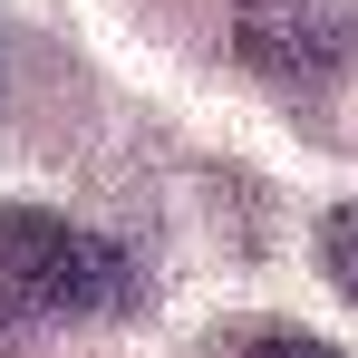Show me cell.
Masks as SVG:
<instances>
[{
	"mask_svg": "<svg viewBox=\"0 0 358 358\" xmlns=\"http://www.w3.org/2000/svg\"><path fill=\"white\" fill-rule=\"evenodd\" d=\"M0 310H39V320H117L136 310V262L107 233L39 213V203H0Z\"/></svg>",
	"mask_w": 358,
	"mask_h": 358,
	"instance_id": "cell-1",
	"label": "cell"
},
{
	"mask_svg": "<svg viewBox=\"0 0 358 358\" xmlns=\"http://www.w3.org/2000/svg\"><path fill=\"white\" fill-rule=\"evenodd\" d=\"M242 358H339V349H329V339H300V329H262Z\"/></svg>",
	"mask_w": 358,
	"mask_h": 358,
	"instance_id": "cell-4",
	"label": "cell"
},
{
	"mask_svg": "<svg viewBox=\"0 0 358 358\" xmlns=\"http://www.w3.org/2000/svg\"><path fill=\"white\" fill-rule=\"evenodd\" d=\"M320 262H329V281L358 300V203H339V213L320 223Z\"/></svg>",
	"mask_w": 358,
	"mask_h": 358,
	"instance_id": "cell-3",
	"label": "cell"
},
{
	"mask_svg": "<svg viewBox=\"0 0 358 358\" xmlns=\"http://www.w3.org/2000/svg\"><path fill=\"white\" fill-rule=\"evenodd\" d=\"M233 39L262 78H329L349 49V10L339 0H242Z\"/></svg>",
	"mask_w": 358,
	"mask_h": 358,
	"instance_id": "cell-2",
	"label": "cell"
}]
</instances>
